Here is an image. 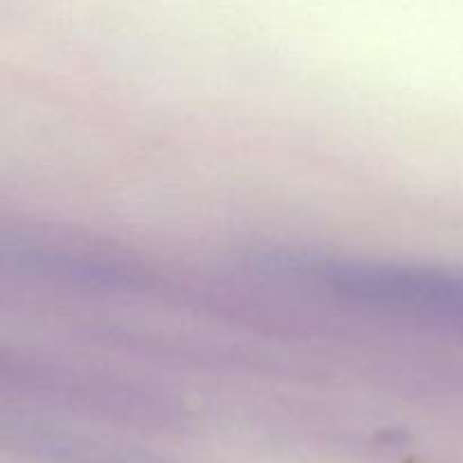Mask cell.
<instances>
[{
  "instance_id": "1",
  "label": "cell",
  "mask_w": 463,
  "mask_h": 463,
  "mask_svg": "<svg viewBox=\"0 0 463 463\" xmlns=\"http://www.w3.org/2000/svg\"><path fill=\"white\" fill-rule=\"evenodd\" d=\"M342 303L463 330V269L383 260H312L292 267Z\"/></svg>"
}]
</instances>
